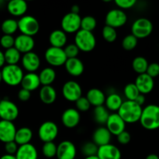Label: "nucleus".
<instances>
[{"mask_svg": "<svg viewBox=\"0 0 159 159\" xmlns=\"http://www.w3.org/2000/svg\"><path fill=\"white\" fill-rule=\"evenodd\" d=\"M141 112L142 107L138 105L134 101L126 100L121 104L117 113L126 124H134L139 121Z\"/></svg>", "mask_w": 159, "mask_h": 159, "instance_id": "nucleus-1", "label": "nucleus"}, {"mask_svg": "<svg viewBox=\"0 0 159 159\" xmlns=\"http://www.w3.org/2000/svg\"><path fill=\"white\" fill-rule=\"evenodd\" d=\"M139 121L144 128L156 130L159 127V108L157 105L150 104L142 109Z\"/></svg>", "mask_w": 159, "mask_h": 159, "instance_id": "nucleus-2", "label": "nucleus"}, {"mask_svg": "<svg viewBox=\"0 0 159 159\" xmlns=\"http://www.w3.org/2000/svg\"><path fill=\"white\" fill-rule=\"evenodd\" d=\"M2 81L10 86H16L21 83L23 71L18 65H6L1 71Z\"/></svg>", "mask_w": 159, "mask_h": 159, "instance_id": "nucleus-3", "label": "nucleus"}, {"mask_svg": "<svg viewBox=\"0 0 159 159\" xmlns=\"http://www.w3.org/2000/svg\"><path fill=\"white\" fill-rule=\"evenodd\" d=\"M75 44L77 46L79 51L83 52H90L96 45V39L93 32L79 30L75 33Z\"/></svg>", "mask_w": 159, "mask_h": 159, "instance_id": "nucleus-4", "label": "nucleus"}, {"mask_svg": "<svg viewBox=\"0 0 159 159\" xmlns=\"http://www.w3.org/2000/svg\"><path fill=\"white\" fill-rule=\"evenodd\" d=\"M18 30L21 34L34 37L40 30V24L35 17L32 16H23L17 21Z\"/></svg>", "mask_w": 159, "mask_h": 159, "instance_id": "nucleus-5", "label": "nucleus"}, {"mask_svg": "<svg viewBox=\"0 0 159 159\" xmlns=\"http://www.w3.org/2000/svg\"><path fill=\"white\" fill-rule=\"evenodd\" d=\"M153 31V24L147 18H138L131 26L132 35L137 39H144L148 37Z\"/></svg>", "mask_w": 159, "mask_h": 159, "instance_id": "nucleus-6", "label": "nucleus"}, {"mask_svg": "<svg viewBox=\"0 0 159 159\" xmlns=\"http://www.w3.org/2000/svg\"><path fill=\"white\" fill-rule=\"evenodd\" d=\"M58 134V127L53 121H45L38 129V137L43 143L53 142Z\"/></svg>", "mask_w": 159, "mask_h": 159, "instance_id": "nucleus-7", "label": "nucleus"}, {"mask_svg": "<svg viewBox=\"0 0 159 159\" xmlns=\"http://www.w3.org/2000/svg\"><path fill=\"white\" fill-rule=\"evenodd\" d=\"M44 57L46 61L54 67L64 65L68 59L63 48H54V47H50L46 50Z\"/></svg>", "mask_w": 159, "mask_h": 159, "instance_id": "nucleus-8", "label": "nucleus"}, {"mask_svg": "<svg viewBox=\"0 0 159 159\" xmlns=\"http://www.w3.org/2000/svg\"><path fill=\"white\" fill-rule=\"evenodd\" d=\"M19 116L17 106L9 99H1L0 101V118L2 120L12 122Z\"/></svg>", "mask_w": 159, "mask_h": 159, "instance_id": "nucleus-9", "label": "nucleus"}, {"mask_svg": "<svg viewBox=\"0 0 159 159\" xmlns=\"http://www.w3.org/2000/svg\"><path fill=\"white\" fill-rule=\"evenodd\" d=\"M81 16L79 14L68 12L61 20L62 30L65 34H74L80 30Z\"/></svg>", "mask_w": 159, "mask_h": 159, "instance_id": "nucleus-10", "label": "nucleus"}, {"mask_svg": "<svg viewBox=\"0 0 159 159\" xmlns=\"http://www.w3.org/2000/svg\"><path fill=\"white\" fill-rule=\"evenodd\" d=\"M127 21V16L122 9H113L106 16V26H111L114 29L123 26Z\"/></svg>", "mask_w": 159, "mask_h": 159, "instance_id": "nucleus-11", "label": "nucleus"}, {"mask_svg": "<svg viewBox=\"0 0 159 159\" xmlns=\"http://www.w3.org/2000/svg\"><path fill=\"white\" fill-rule=\"evenodd\" d=\"M82 87L75 81H68L62 87V95L64 98L69 102H75L82 96Z\"/></svg>", "mask_w": 159, "mask_h": 159, "instance_id": "nucleus-12", "label": "nucleus"}, {"mask_svg": "<svg viewBox=\"0 0 159 159\" xmlns=\"http://www.w3.org/2000/svg\"><path fill=\"white\" fill-rule=\"evenodd\" d=\"M106 127L112 135L117 136L125 130L126 123L123 120L117 113H111L106 123Z\"/></svg>", "mask_w": 159, "mask_h": 159, "instance_id": "nucleus-13", "label": "nucleus"}, {"mask_svg": "<svg viewBox=\"0 0 159 159\" xmlns=\"http://www.w3.org/2000/svg\"><path fill=\"white\" fill-rule=\"evenodd\" d=\"M76 154V147L71 141H64L57 146V159H75Z\"/></svg>", "mask_w": 159, "mask_h": 159, "instance_id": "nucleus-14", "label": "nucleus"}, {"mask_svg": "<svg viewBox=\"0 0 159 159\" xmlns=\"http://www.w3.org/2000/svg\"><path fill=\"white\" fill-rule=\"evenodd\" d=\"M35 46V41L33 37L20 34L15 38L14 48L19 51L20 54H23L33 51Z\"/></svg>", "mask_w": 159, "mask_h": 159, "instance_id": "nucleus-15", "label": "nucleus"}, {"mask_svg": "<svg viewBox=\"0 0 159 159\" xmlns=\"http://www.w3.org/2000/svg\"><path fill=\"white\" fill-rule=\"evenodd\" d=\"M16 127L13 122L7 120H0V141L8 143L14 141Z\"/></svg>", "mask_w": 159, "mask_h": 159, "instance_id": "nucleus-16", "label": "nucleus"}, {"mask_svg": "<svg viewBox=\"0 0 159 159\" xmlns=\"http://www.w3.org/2000/svg\"><path fill=\"white\" fill-rule=\"evenodd\" d=\"M80 113L75 108H68L63 112L61 116L62 124L67 128H74L80 123Z\"/></svg>", "mask_w": 159, "mask_h": 159, "instance_id": "nucleus-17", "label": "nucleus"}, {"mask_svg": "<svg viewBox=\"0 0 159 159\" xmlns=\"http://www.w3.org/2000/svg\"><path fill=\"white\" fill-rule=\"evenodd\" d=\"M21 62L23 68L28 72H35L40 66V57L33 51L23 54Z\"/></svg>", "mask_w": 159, "mask_h": 159, "instance_id": "nucleus-18", "label": "nucleus"}, {"mask_svg": "<svg viewBox=\"0 0 159 159\" xmlns=\"http://www.w3.org/2000/svg\"><path fill=\"white\" fill-rule=\"evenodd\" d=\"M96 156L99 159H121V152L116 146L112 144L98 148Z\"/></svg>", "mask_w": 159, "mask_h": 159, "instance_id": "nucleus-19", "label": "nucleus"}, {"mask_svg": "<svg viewBox=\"0 0 159 159\" xmlns=\"http://www.w3.org/2000/svg\"><path fill=\"white\" fill-rule=\"evenodd\" d=\"M134 84L138 88L139 93L142 95L150 93L153 90L154 85H155L154 79L150 77L146 73L138 75Z\"/></svg>", "mask_w": 159, "mask_h": 159, "instance_id": "nucleus-20", "label": "nucleus"}, {"mask_svg": "<svg viewBox=\"0 0 159 159\" xmlns=\"http://www.w3.org/2000/svg\"><path fill=\"white\" fill-rule=\"evenodd\" d=\"M64 65H65L67 72L70 75L74 76V77L80 76L84 72V70H85L83 62L78 57L68 58Z\"/></svg>", "mask_w": 159, "mask_h": 159, "instance_id": "nucleus-21", "label": "nucleus"}, {"mask_svg": "<svg viewBox=\"0 0 159 159\" xmlns=\"http://www.w3.org/2000/svg\"><path fill=\"white\" fill-rule=\"evenodd\" d=\"M112 134L106 127H99L93 134V142L98 147L110 144Z\"/></svg>", "mask_w": 159, "mask_h": 159, "instance_id": "nucleus-22", "label": "nucleus"}, {"mask_svg": "<svg viewBox=\"0 0 159 159\" xmlns=\"http://www.w3.org/2000/svg\"><path fill=\"white\" fill-rule=\"evenodd\" d=\"M15 156L16 159H37L38 152L35 146L29 143L19 146Z\"/></svg>", "mask_w": 159, "mask_h": 159, "instance_id": "nucleus-23", "label": "nucleus"}, {"mask_svg": "<svg viewBox=\"0 0 159 159\" xmlns=\"http://www.w3.org/2000/svg\"><path fill=\"white\" fill-rule=\"evenodd\" d=\"M22 89L28 90L31 93L40 87V82L38 75L35 72H28L23 75L21 81Z\"/></svg>", "mask_w": 159, "mask_h": 159, "instance_id": "nucleus-24", "label": "nucleus"}, {"mask_svg": "<svg viewBox=\"0 0 159 159\" xmlns=\"http://www.w3.org/2000/svg\"><path fill=\"white\" fill-rule=\"evenodd\" d=\"M27 9V3L24 0H11L7 4L8 12L14 16H23Z\"/></svg>", "mask_w": 159, "mask_h": 159, "instance_id": "nucleus-25", "label": "nucleus"}, {"mask_svg": "<svg viewBox=\"0 0 159 159\" xmlns=\"http://www.w3.org/2000/svg\"><path fill=\"white\" fill-rule=\"evenodd\" d=\"M85 97L89 102L90 105L93 106L95 107L103 106V104L105 103V94H104L102 90L99 89L93 88L89 89Z\"/></svg>", "mask_w": 159, "mask_h": 159, "instance_id": "nucleus-26", "label": "nucleus"}, {"mask_svg": "<svg viewBox=\"0 0 159 159\" xmlns=\"http://www.w3.org/2000/svg\"><path fill=\"white\" fill-rule=\"evenodd\" d=\"M67 41H68L67 34H65L62 30H55L52 31L49 36L51 47L62 48L65 46Z\"/></svg>", "mask_w": 159, "mask_h": 159, "instance_id": "nucleus-27", "label": "nucleus"}, {"mask_svg": "<svg viewBox=\"0 0 159 159\" xmlns=\"http://www.w3.org/2000/svg\"><path fill=\"white\" fill-rule=\"evenodd\" d=\"M32 138L33 131L31 130V129L29 127H23L16 130L15 138H14V141L16 143L18 146H21L29 144Z\"/></svg>", "mask_w": 159, "mask_h": 159, "instance_id": "nucleus-28", "label": "nucleus"}, {"mask_svg": "<svg viewBox=\"0 0 159 159\" xmlns=\"http://www.w3.org/2000/svg\"><path fill=\"white\" fill-rule=\"evenodd\" d=\"M39 96L43 103L52 104L57 99V92L51 85H44L40 89Z\"/></svg>", "mask_w": 159, "mask_h": 159, "instance_id": "nucleus-29", "label": "nucleus"}, {"mask_svg": "<svg viewBox=\"0 0 159 159\" xmlns=\"http://www.w3.org/2000/svg\"><path fill=\"white\" fill-rule=\"evenodd\" d=\"M38 76L40 85L43 86L51 85L56 79V71H54V68L48 67V68H43L38 75Z\"/></svg>", "mask_w": 159, "mask_h": 159, "instance_id": "nucleus-30", "label": "nucleus"}, {"mask_svg": "<svg viewBox=\"0 0 159 159\" xmlns=\"http://www.w3.org/2000/svg\"><path fill=\"white\" fill-rule=\"evenodd\" d=\"M123 102L124 101L119 94L115 93H111L106 97L105 107L110 111H118Z\"/></svg>", "mask_w": 159, "mask_h": 159, "instance_id": "nucleus-31", "label": "nucleus"}, {"mask_svg": "<svg viewBox=\"0 0 159 159\" xmlns=\"http://www.w3.org/2000/svg\"><path fill=\"white\" fill-rule=\"evenodd\" d=\"M3 54H4L5 63L7 65H17L21 59V54L14 47L6 50Z\"/></svg>", "mask_w": 159, "mask_h": 159, "instance_id": "nucleus-32", "label": "nucleus"}, {"mask_svg": "<svg viewBox=\"0 0 159 159\" xmlns=\"http://www.w3.org/2000/svg\"><path fill=\"white\" fill-rule=\"evenodd\" d=\"M94 120L96 123L99 124H106L107 119H108L110 113L108 110L103 106L95 107L93 112Z\"/></svg>", "mask_w": 159, "mask_h": 159, "instance_id": "nucleus-33", "label": "nucleus"}, {"mask_svg": "<svg viewBox=\"0 0 159 159\" xmlns=\"http://www.w3.org/2000/svg\"><path fill=\"white\" fill-rule=\"evenodd\" d=\"M148 65L149 64L147 59L141 56L135 57L132 61V68H133L134 71H136L139 75L146 73Z\"/></svg>", "mask_w": 159, "mask_h": 159, "instance_id": "nucleus-34", "label": "nucleus"}, {"mask_svg": "<svg viewBox=\"0 0 159 159\" xmlns=\"http://www.w3.org/2000/svg\"><path fill=\"white\" fill-rule=\"evenodd\" d=\"M2 31L6 35H12L18 30V23L14 19H7L1 25Z\"/></svg>", "mask_w": 159, "mask_h": 159, "instance_id": "nucleus-35", "label": "nucleus"}, {"mask_svg": "<svg viewBox=\"0 0 159 159\" xmlns=\"http://www.w3.org/2000/svg\"><path fill=\"white\" fill-rule=\"evenodd\" d=\"M96 25H97L96 20L91 16H86L81 19V30L92 32L96 28Z\"/></svg>", "mask_w": 159, "mask_h": 159, "instance_id": "nucleus-36", "label": "nucleus"}, {"mask_svg": "<svg viewBox=\"0 0 159 159\" xmlns=\"http://www.w3.org/2000/svg\"><path fill=\"white\" fill-rule=\"evenodd\" d=\"M124 93L126 98L127 99V100L130 101H134L135 99L138 97V95L141 94L134 83L127 84V85L124 87Z\"/></svg>", "mask_w": 159, "mask_h": 159, "instance_id": "nucleus-37", "label": "nucleus"}, {"mask_svg": "<svg viewBox=\"0 0 159 159\" xmlns=\"http://www.w3.org/2000/svg\"><path fill=\"white\" fill-rule=\"evenodd\" d=\"M42 153L45 158H52L56 157L57 153V145L53 142L44 143L42 147Z\"/></svg>", "mask_w": 159, "mask_h": 159, "instance_id": "nucleus-38", "label": "nucleus"}, {"mask_svg": "<svg viewBox=\"0 0 159 159\" xmlns=\"http://www.w3.org/2000/svg\"><path fill=\"white\" fill-rule=\"evenodd\" d=\"M98 146H96L93 141H88L82 145L81 151L84 156L90 157L96 155L98 152Z\"/></svg>", "mask_w": 159, "mask_h": 159, "instance_id": "nucleus-39", "label": "nucleus"}, {"mask_svg": "<svg viewBox=\"0 0 159 159\" xmlns=\"http://www.w3.org/2000/svg\"><path fill=\"white\" fill-rule=\"evenodd\" d=\"M102 37L107 40V42H111L115 41L117 37V33H116V29L111 27L109 26H105L102 28Z\"/></svg>", "mask_w": 159, "mask_h": 159, "instance_id": "nucleus-40", "label": "nucleus"}, {"mask_svg": "<svg viewBox=\"0 0 159 159\" xmlns=\"http://www.w3.org/2000/svg\"><path fill=\"white\" fill-rule=\"evenodd\" d=\"M138 45V39L132 34L127 35L122 41V46L126 51H132Z\"/></svg>", "mask_w": 159, "mask_h": 159, "instance_id": "nucleus-41", "label": "nucleus"}, {"mask_svg": "<svg viewBox=\"0 0 159 159\" xmlns=\"http://www.w3.org/2000/svg\"><path fill=\"white\" fill-rule=\"evenodd\" d=\"M75 106H76V110L80 112H86L91 107L89 102L88 101V99H86V97H83V96H81L78 100H76L75 102Z\"/></svg>", "mask_w": 159, "mask_h": 159, "instance_id": "nucleus-42", "label": "nucleus"}, {"mask_svg": "<svg viewBox=\"0 0 159 159\" xmlns=\"http://www.w3.org/2000/svg\"><path fill=\"white\" fill-rule=\"evenodd\" d=\"M64 51L67 58H74L79 55V50L75 43H70L64 48Z\"/></svg>", "mask_w": 159, "mask_h": 159, "instance_id": "nucleus-43", "label": "nucleus"}, {"mask_svg": "<svg viewBox=\"0 0 159 159\" xmlns=\"http://www.w3.org/2000/svg\"><path fill=\"white\" fill-rule=\"evenodd\" d=\"M14 42H15V38L12 37V35H6V34H4L3 36H2L1 39H0V44L6 50L11 48H13Z\"/></svg>", "mask_w": 159, "mask_h": 159, "instance_id": "nucleus-44", "label": "nucleus"}, {"mask_svg": "<svg viewBox=\"0 0 159 159\" xmlns=\"http://www.w3.org/2000/svg\"><path fill=\"white\" fill-rule=\"evenodd\" d=\"M115 3L120 9H130L136 4V0H116Z\"/></svg>", "mask_w": 159, "mask_h": 159, "instance_id": "nucleus-45", "label": "nucleus"}, {"mask_svg": "<svg viewBox=\"0 0 159 159\" xmlns=\"http://www.w3.org/2000/svg\"><path fill=\"white\" fill-rule=\"evenodd\" d=\"M146 74L148 75L152 79L157 77L159 75V65L157 63H152L148 65Z\"/></svg>", "mask_w": 159, "mask_h": 159, "instance_id": "nucleus-46", "label": "nucleus"}, {"mask_svg": "<svg viewBox=\"0 0 159 159\" xmlns=\"http://www.w3.org/2000/svg\"><path fill=\"white\" fill-rule=\"evenodd\" d=\"M116 137H117L118 142L121 144H124V145L129 144L130 141V139H131L130 133H128V132L126 131V130L123 131L122 133L118 134Z\"/></svg>", "mask_w": 159, "mask_h": 159, "instance_id": "nucleus-47", "label": "nucleus"}, {"mask_svg": "<svg viewBox=\"0 0 159 159\" xmlns=\"http://www.w3.org/2000/svg\"><path fill=\"white\" fill-rule=\"evenodd\" d=\"M18 148L19 146L17 145V144L14 141L5 144V150H6V154H9V155H15Z\"/></svg>", "mask_w": 159, "mask_h": 159, "instance_id": "nucleus-48", "label": "nucleus"}, {"mask_svg": "<svg viewBox=\"0 0 159 159\" xmlns=\"http://www.w3.org/2000/svg\"><path fill=\"white\" fill-rule=\"evenodd\" d=\"M30 92L26 89H21L18 93V98L22 102H26V101H28L30 99Z\"/></svg>", "mask_w": 159, "mask_h": 159, "instance_id": "nucleus-49", "label": "nucleus"}, {"mask_svg": "<svg viewBox=\"0 0 159 159\" xmlns=\"http://www.w3.org/2000/svg\"><path fill=\"white\" fill-rule=\"evenodd\" d=\"M134 102H136L138 105H139L140 107L144 105V103L145 102V97H144V95H142V94L138 95V97L135 99Z\"/></svg>", "mask_w": 159, "mask_h": 159, "instance_id": "nucleus-50", "label": "nucleus"}, {"mask_svg": "<svg viewBox=\"0 0 159 159\" xmlns=\"http://www.w3.org/2000/svg\"><path fill=\"white\" fill-rule=\"evenodd\" d=\"M5 65L4 54L2 51H0V68H2Z\"/></svg>", "mask_w": 159, "mask_h": 159, "instance_id": "nucleus-51", "label": "nucleus"}, {"mask_svg": "<svg viewBox=\"0 0 159 159\" xmlns=\"http://www.w3.org/2000/svg\"><path fill=\"white\" fill-rule=\"evenodd\" d=\"M71 12H72V13L79 14V10H80V9H79V6H77V5H75V6H71Z\"/></svg>", "mask_w": 159, "mask_h": 159, "instance_id": "nucleus-52", "label": "nucleus"}, {"mask_svg": "<svg viewBox=\"0 0 159 159\" xmlns=\"http://www.w3.org/2000/svg\"><path fill=\"white\" fill-rule=\"evenodd\" d=\"M0 159H16V156L13 155H9V154H5L0 158Z\"/></svg>", "mask_w": 159, "mask_h": 159, "instance_id": "nucleus-53", "label": "nucleus"}, {"mask_svg": "<svg viewBox=\"0 0 159 159\" xmlns=\"http://www.w3.org/2000/svg\"><path fill=\"white\" fill-rule=\"evenodd\" d=\"M145 159H159V158L158 155H155V154H151V155H148L147 158Z\"/></svg>", "mask_w": 159, "mask_h": 159, "instance_id": "nucleus-54", "label": "nucleus"}, {"mask_svg": "<svg viewBox=\"0 0 159 159\" xmlns=\"http://www.w3.org/2000/svg\"><path fill=\"white\" fill-rule=\"evenodd\" d=\"M84 159H99L96 155H95V156H90V157H85Z\"/></svg>", "mask_w": 159, "mask_h": 159, "instance_id": "nucleus-55", "label": "nucleus"}, {"mask_svg": "<svg viewBox=\"0 0 159 159\" xmlns=\"http://www.w3.org/2000/svg\"><path fill=\"white\" fill-rule=\"evenodd\" d=\"M2 81V73H1V71H0V82Z\"/></svg>", "mask_w": 159, "mask_h": 159, "instance_id": "nucleus-56", "label": "nucleus"}, {"mask_svg": "<svg viewBox=\"0 0 159 159\" xmlns=\"http://www.w3.org/2000/svg\"><path fill=\"white\" fill-rule=\"evenodd\" d=\"M0 101H1V99H0Z\"/></svg>", "mask_w": 159, "mask_h": 159, "instance_id": "nucleus-57", "label": "nucleus"}]
</instances>
